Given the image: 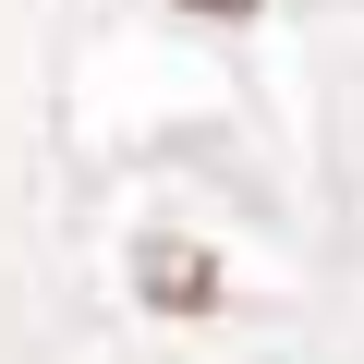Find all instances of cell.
Instances as JSON below:
<instances>
[{
    "label": "cell",
    "instance_id": "obj_1",
    "mask_svg": "<svg viewBox=\"0 0 364 364\" xmlns=\"http://www.w3.org/2000/svg\"><path fill=\"white\" fill-rule=\"evenodd\" d=\"M134 279H146L158 316H207L219 304V255L207 243H134Z\"/></svg>",
    "mask_w": 364,
    "mask_h": 364
},
{
    "label": "cell",
    "instance_id": "obj_2",
    "mask_svg": "<svg viewBox=\"0 0 364 364\" xmlns=\"http://www.w3.org/2000/svg\"><path fill=\"white\" fill-rule=\"evenodd\" d=\"M182 13H207V25H243V13H255V0H182Z\"/></svg>",
    "mask_w": 364,
    "mask_h": 364
}]
</instances>
